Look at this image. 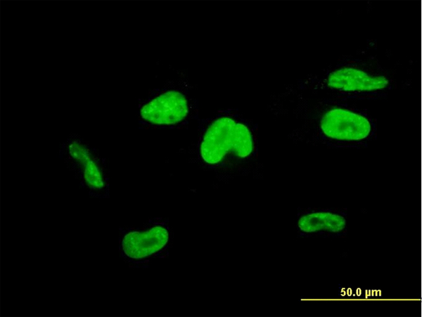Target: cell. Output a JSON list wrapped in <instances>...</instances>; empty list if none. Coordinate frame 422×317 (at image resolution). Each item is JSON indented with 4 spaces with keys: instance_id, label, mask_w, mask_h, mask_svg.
<instances>
[{
    "instance_id": "cell-1",
    "label": "cell",
    "mask_w": 422,
    "mask_h": 317,
    "mask_svg": "<svg viewBox=\"0 0 422 317\" xmlns=\"http://www.w3.org/2000/svg\"><path fill=\"white\" fill-rule=\"evenodd\" d=\"M198 152L210 167H224L257 157V125L236 108L199 119Z\"/></svg>"
},
{
    "instance_id": "cell-2",
    "label": "cell",
    "mask_w": 422,
    "mask_h": 317,
    "mask_svg": "<svg viewBox=\"0 0 422 317\" xmlns=\"http://www.w3.org/2000/svg\"><path fill=\"white\" fill-rule=\"evenodd\" d=\"M301 134L306 142L327 148H362L377 136L369 112L341 101H323L307 112Z\"/></svg>"
},
{
    "instance_id": "cell-3",
    "label": "cell",
    "mask_w": 422,
    "mask_h": 317,
    "mask_svg": "<svg viewBox=\"0 0 422 317\" xmlns=\"http://www.w3.org/2000/svg\"><path fill=\"white\" fill-rule=\"evenodd\" d=\"M395 86L392 75L371 58H348L298 83L301 90L324 92L345 99L383 97Z\"/></svg>"
},
{
    "instance_id": "cell-4",
    "label": "cell",
    "mask_w": 422,
    "mask_h": 317,
    "mask_svg": "<svg viewBox=\"0 0 422 317\" xmlns=\"http://www.w3.org/2000/svg\"><path fill=\"white\" fill-rule=\"evenodd\" d=\"M183 81L154 89L139 105V122L143 128L180 129L198 120V103Z\"/></svg>"
},
{
    "instance_id": "cell-5",
    "label": "cell",
    "mask_w": 422,
    "mask_h": 317,
    "mask_svg": "<svg viewBox=\"0 0 422 317\" xmlns=\"http://www.w3.org/2000/svg\"><path fill=\"white\" fill-rule=\"evenodd\" d=\"M173 231L167 219L154 217L138 226L119 229L121 257L130 266H140L168 254Z\"/></svg>"
},
{
    "instance_id": "cell-6",
    "label": "cell",
    "mask_w": 422,
    "mask_h": 317,
    "mask_svg": "<svg viewBox=\"0 0 422 317\" xmlns=\"http://www.w3.org/2000/svg\"><path fill=\"white\" fill-rule=\"evenodd\" d=\"M60 157L77 183L92 198L110 195V172L105 160L79 139L70 138L62 148Z\"/></svg>"
},
{
    "instance_id": "cell-7",
    "label": "cell",
    "mask_w": 422,
    "mask_h": 317,
    "mask_svg": "<svg viewBox=\"0 0 422 317\" xmlns=\"http://www.w3.org/2000/svg\"><path fill=\"white\" fill-rule=\"evenodd\" d=\"M295 226L300 237L343 238L348 231L347 209L302 208L298 211Z\"/></svg>"
}]
</instances>
